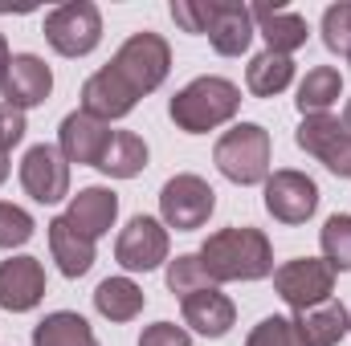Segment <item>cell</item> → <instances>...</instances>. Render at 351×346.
Returning <instances> with one entry per match:
<instances>
[{"label":"cell","instance_id":"1","mask_svg":"<svg viewBox=\"0 0 351 346\" xmlns=\"http://www.w3.org/2000/svg\"><path fill=\"white\" fill-rule=\"evenodd\" d=\"M200 261L213 277V285L221 281H262L274 273V245L262 228H221L200 245Z\"/></svg>","mask_w":351,"mask_h":346},{"label":"cell","instance_id":"2","mask_svg":"<svg viewBox=\"0 0 351 346\" xmlns=\"http://www.w3.org/2000/svg\"><path fill=\"white\" fill-rule=\"evenodd\" d=\"M237 110H241V90H237V82L213 78V74L188 82L168 102V114H172L176 131H184V135H208V131L233 122Z\"/></svg>","mask_w":351,"mask_h":346},{"label":"cell","instance_id":"3","mask_svg":"<svg viewBox=\"0 0 351 346\" xmlns=\"http://www.w3.org/2000/svg\"><path fill=\"white\" fill-rule=\"evenodd\" d=\"M269 155H274V143H269V131L258 122H237L233 131H225L213 147V163L217 172L225 175L229 183H265L269 179Z\"/></svg>","mask_w":351,"mask_h":346},{"label":"cell","instance_id":"4","mask_svg":"<svg viewBox=\"0 0 351 346\" xmlns=\"http://www.w3.org/2000/svg\"><path fill=\"white\" fill-rule=\"evenodd\" d=\"M106 66L123 78V86L131 90L135 98H143V94L164 86V78L172 70V45L160 33L143 29V33H131Z\"/></svg>","mask_w":351,"mask_h":346},{"label":"cell","instance_id":"5","mask_svg":"<svg viewBox=\"0 0 351 346\" xmlns=\"http://www.w3.org/2000/svg\"><path fill=\"white\" fill-rule=\"evenodd\" d=\"M217 208V191L208 187V179L184 172L172 175L164 187H160V220L164 228H176V232H196L208 224Z\"/></svg>","mask_w":351,"mask_h":346},{"label":"cell","instance_id":"6","mask_svg":"<svg viewBox=\"0 0 351 346\" xmlns=\"http://www.w3.org/2000/svg\"><path fill=\"white\" fill-rule=\"evenodd\" d=\"M45 41L62 53V57H86L102 41V12L90 0H70L58 4L45 16Z\"/></svg>","mask_w":351,"mask_h":346},{"label":"cell","instance_id":"7","mask_svg":"<svg viewBox=\"0 0 351 346\" xmlns=\"http://www.w3.org/2000/svg\"><path fill=\"white\" fill-rule=\"evenodd\" d=\"M274 289L298 314V310H311V306H319V302H327L335 293V269L323 257L286 261V265L274 269Z\"/></svg>","mask_w":351,"mask_h":346},{"label":"cell","instance_id":"8","mask_svg":"<svg viewBox=\"0 0 351 346\" xmlns=\"http://www.w3.org/2000/svg\"><path fill=\"white\" fill-rule=\"evenodd\" d=\"M294 143L306 155H315L331 175L351 179V131L343 127V118H335V114H311V118L298 122Z\"/></svg>","mask_w":351,"mask_h":346},{"label":"cell","instance_id":"9","mask_svg":"<svg viewBox=\"0 0 351 346\" xmlns=\"http://www.w3.org/2000/svg\"><path fill=\"white\" fill-rule=\"evenodd\" d=\"M319 208V183L306 172L282 168L265 179V212L278 224H306Z\"/></svg>","mask_w":351,"mask_h":346},{"label":"cell","instance_id":"10","mask_svg":"<svg viewBox=\"0 0 351 346\" xmlns=\"http://www.w3.org/2000/svg\"><path fill=\"white\" fill-rule=\"evenodd\" d=\"M168 249H172V241H168L164 220H156V216H135V220L119 232V241H114V261H119L127 273H152V269H160V265L168 261Z\"/></svg>","mask_w":351,"mask_h":346},{"label":"cell","instance_id":"11","mask_svg":"<svg viewBox=\"0 0 351 346\" xmlns=\"http://www.w3.org/2000/svg\"><path fill=\"white\" fill-rule=\"evenodd\" d=\"M21 187L37 200V204H58L70 196V163L62 159L58 147L37 143L25 151L21 159Z\"/></svg>","mask_w":351,"mask_h":346},{"label":"cell","instance_id":"12","mask_svg":"<svg viewBox=\"0 0 351 346\" xmlns=\"http://www.w3.org/2000/svg\"><path fill=\"white\" fill-rule=\"evenodd\" d=\"M110 135H114V131H110L106 122L90 118L86 110H74V114H66V118H62V127H58V151H62V159H66V163L98 168V159H102V151H106Z\"/></svg>","mask_w":351,"mask_h":346},{"label":"cell","instance_id":"13","mask_svg":"<svg viewBox=\"0 0 351 346\" xmlns=\"http://www.w3.org/2000/svg\"><path fill=\"white\" fill-rule=\"evenodd\" d=\"M45 297V269L37 257H8L0 261V310L25 314Z\"/></svg>","mask_w":351,"mask_h":346},{"label":"cell","instance_id":"14","mask_svg":"<svg viewBox=\"0 0 351 346\" xmlns=\"http://www.w3.org/2000/svg\"><path fill=\"white\" fill-rule=\"evenodd\" d=\"M254 12L250 4H237V0H217L213 8V21H208V45L221 53V57H241L254 41Z\"/></svg>","mask_w":351,"mask_h":346},{"label":"cell","instance_id":"15","mask_svg":"<svg viewBox=\"0 0 351 346\" xmlns=\"http://www.w3.org/2000/svg\"><path fill=\"white\" fill-rule=\"evenodd\" d=\"M49 90H53V74H49V66H45L37 53H16L12 66H8V78H4L0 94H4L8 106L29 110V106H41V102L49 98Z\"/></svg>","mask_w":351,"mask_h":346},{"label":"cell","instance_id":"16","mask_svg":"<svg viewBox=\"0 0 351 346\" xmlns=\"http://www.w3.org/2000/svg\"><path fill=\"white\" fill-rule=\"evenodd\" d=\"M135 94L123 86V78L110 70V66H102L98 74H90L86 86H82V110H86L90 118H98V122H114V118H127L131 110H135Z\"/></svg>","mask_w":351,"mask_h":346},{"label":"cell","instance_id":"17","mask_svg":"<svg viewBox=\"0 0 351 346\" xmlns=\"http://www.w3.org/2000/svg\"><path fill=\"white\" fill-rule=\"evenodd\" d=\"M237 322V306L213 285V289H200L192 297H184V326H192L196 334L204 338H225Z\"/></svg>","mask_w":351,"mask_h":346},{"label":"cell","instance_id":"18","mask_svg":"<svg viewBox=\"0 0 351 346\" xmlns=\"http://www.w3.org/2000/svg\"><path fill=\"white\" fill-rule=\"evenodd\" d=\"M114 216H119V196L110 187H98V183L94 187H82L78 196H70V208H66V220L78 232H86L90 241L106 237L110 224H114Z\"/></svg>","mask_w":351,"mask_h":346},{"label":"cell","instance_id":"19","mask_svg":"<svg viewBox=\"0 0 351 346\" xmlns=\"http://www.w3.org/2000/svg\"><path fill=\"white\" fill-rule=\"evenodd\" d=\"M254 12V29L265 37V49L269 53H294V49H302L306 45V21L298 16V12H290V8H278V4H254L250 8Z\"/></svg>","mask_w":351,"mask_h":346},{"label":"cell","instance_id":"20","mask_svg":"<svg viewBox=\"0 0 351 346\" xmlns=\"http://www.w3.org/2000/svg\"><path fill=\"white\" fill-rule=\"evenodd\" d=\"M294 326H298V334H302L306 346H339V338L351 330V314L343 302L327 297V302H319L311 310H298Z\"/></svg>","mask_w":351,"mask_h":346},{"label":"cell","instance_id":"21","mask_svg":"<svg viewBox=\"0 0 351 346\" xmlns=\"http://www.w3.org/2000/svg\"><path fill=\"white\" fill-rule=\"evenodd\" d=\"M49 253L66 277H82L94 265V241L86 232H78L66 216H58V220H49Z\"/></svg>","mask_w":351,"mask_h":346},{"label":"cell","instance_id":"22","mask_svg":"<svg viewBox=\"0 0 351 346\" xmlns=\"http://www.w3.org/2000/svg\"><path fill=\"white\" fill-rule=\"evenodd\" d=\"M143 302L147 297H143V289L131 277H106L94 289V310L106 322H131V318H139L143 314Z\"/></svg>","mask_w":351,"mask_h":346},{"label":"cell","instance_id":"23","mask_svg":"<svg viewBox=\"0 0 351 346\" xmlns=\"http://www.w3.org/2000/svg\"><path fill=\"white\" fill-rule=\"evenodd\" d=\"M143 168H147V143L135 131H114L98 159V172L110 179H135Z\"/></svg>","mask_w":351,"mask_h":346},{"label":"cell","instance_id":"24","mask_svg":"<svg viewBox=\"0 0 351 346\" xmlns=\"http://www.w3.org/2000/svg\"><path fill=\"white\" fill-rule=\"evenodd\" d=\"M33 346H98V338H94V330L82 314L53 310L33 326Z\"/></svg>","mask_w":351,"mask_h":346},{"label":"cell","instance_id":"25","mask_svg":"<svg viewBox=\"0 0 351 346\" xmlns=\"http://www.w3.org/2000/svg\"><path fill=\"white\" fill-rule=\"evenodd\" d=\"M339 94H343V74H339L335 66H315V70H306L294 106H298L302 118H311V114H327V110L339 102Z\"/></svg>","mask_w":351,"mask_h":346},{"label":"cell","instance_id":"26","mask_svg":"<svg viewBox=\"0 0 351 346\" xmlns=\"http://www.w3.org/2000/svg\"><path fill=\"white\" fill-rule=\"evenodd\" d=\"M294 82V57H286V53H258L254 62H250V70H245V86L254 98H274V94H282V90Z\"/></svg>","mask_w":351,"mask_h":346},{"label":"cell","instance_id":"27","mask_svg":"<svg viewBox=\"0 0 351 346\" xmlns=\"http://www.w3.org/2000/svg\"><path fill=\"white\" fill-rule=\"evenodd\" d=\"M164 281H168V289H172L180 302L192 297V293H200V289H213V277H208V269H204L200 253H180L176 261H168Z\"/></svg>","mask_w":351,"mask_h":346},{"label":"cell","instance_id":"28","mask_svg":"<svg viewBox=\"0 0 351 346\" xmlns=\"http://www.w3.org/2000/svg\"><path fill=\"white\" fill-rule=\"evenodd\" d=\"M323 245V261L335 273H351V216H331L319 232Z\"/></svg>","mask_w":351,"mask_h":346},{"label":"cell","instance_id":"29","mask_svg":"<svg viewBox=\"0 0 351 346\" xmlns=\"http://www.w3.org/2000/svg\"><path fill=\"white\" fill-rule=\"evenodd\" d=\"M245 346H306V343H302V334H298L294 318L269 314V318H262V322H258V326L250 330Z\"/></svg>","mask_w":351,"mask_h":346},{"label":"cell","instance_id":"30","mask_svg":"<svg viewBox=\"0 0 351 346\" xmlns=\"http://www.w3.org/2000/svg\"><path fill=\"white\" fill-rule=\"evenodd\" d=\"M323 45L351 62V4H331L323 12Z\"/></svg>","mask_w":351,"mask_h":346},{"label":"cell","instance_id":"31","mask_svg":"<svg viewBox=\"0 0 351 346\" xmlns=\"http://www.w3.org/2000/svg\"><path fill=\"white\" fill-rule=\"evenodd\" d=\"M33 216L8 200H0V249H21L29 237H33Z\"/></svg>","mask_w":351,"mask_h":346},{"label":"cell","instance_id":"32","mask_svg":"<svg viewBox=\"0 0 351 346\" xmlns=\"http://www.w3.org/2000/svg\"><path fill=\"white\" fill-rule=\"evenodd\" d=\"M217 0H172V21L184 33H208Z\"/></svg>","mask_w":351,"mask_h":346},{"label":"cell","instance_id":"33","mask_svg":"<svg viewBox=\"0 0 351 346\" xmlns=\"http://www.w3.org/2000/svg\"><path fill=\"white\" fill-rule=\"evenodd\" d=\"M25 131H29V127H25V110L0 102V151H4V155L25 139Z\"/></svg>","mask_w":351,"mask_h":346},{"label":"cell","instance_id":"34","mask_svg":"<svg viewBox=\"0 0 351 346\" xmlns=\"http://www.w3.org/2000/svg\"><path fill=\"white\" fill-rule=\"evenodd\" d=\"M139 346H192V334L176 322H152L139 334Z\"/></svg>","mask_w":351,"mask_h":346},{"label":"cell","instance_id":"35","mask_svg":"<svg viewBox=\"0 0 351 346\" xmlns=\"http://www.w3.org/2000/svg\"><path fill=\"white\" fill-rule=\"evenodd\" d=\"M8 66H12V53H8V41H4V33H0V86H4V78H8Z\"/></svg>","mask_w":351,"mask_h":346},{"label":"cell","instance_id":"36","mask_svg":"<svg viewBox=\"0 0 351 346\" xmlns=\"http://www.w3.org/2000/svg\"><path fill=\"white\" fill-rule=\"evenodd\" d=\"M4 179H8V155L0 151V183H4Z\"/></svg>","mask_w":351,"mask_h":346},{"label":"cell","instance_id":"37","mask_svg":"<svg viewBox=\"0 0 351 346\" xmlns=\"http://www.w3.org/2000/svg\"><path fill=\"white\" fill-rule=\"evenodd\" d=\"M343 127L351 131V98H348V106H343Z\"/></svg>","mask_w":351,"mask_h":346}]
</instances>
